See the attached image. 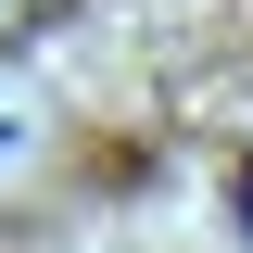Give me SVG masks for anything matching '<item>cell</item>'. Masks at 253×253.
Masks as SVG:
<instances>
[{
	"label": "cell",
	"mask_w": 253,
	"mask_h": 253,
	"mask_svg": "<svg viewBox=\"0 0 253 253\" xmlns=\"http://www.w3.org/2000/svg\"><path fill=\"white\" fill-rule=\"evenodd\" d=\"M228 228H241V253H253V152L228 165Z\"/></svg>",
	"instance_id": "cell-1"
}]
</instances>
